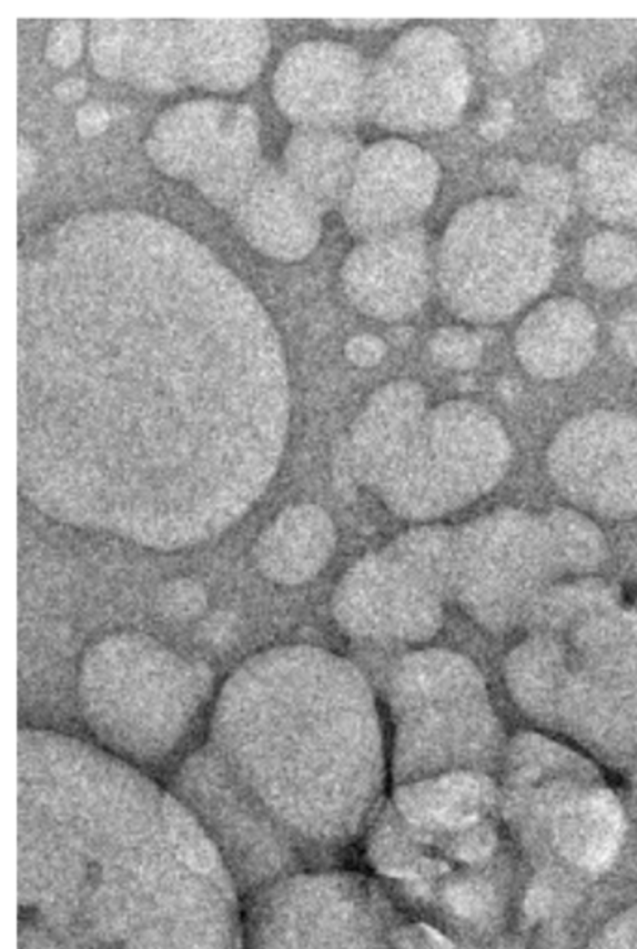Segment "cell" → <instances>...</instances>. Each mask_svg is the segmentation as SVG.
<instances>
[{
	"label": "cell",
	"mask_w": 637,
	"mask_h": 949,
	"mask_svg": "<svg viewBox=\"0 0 637 949\" xmlns=\"http://www.w3.org/2000/svg\"><path fill=\"white\" fill-rule=\"evenodd\" d=\"M438 184L440 168L430 154L406 140H381L359 157L342 204L344 221L363 239L415 228Z\"/></svg>",
	"instance_id": "obj_4"
},
{
	"label": "cell",
	"mask_w": 637,
	"mask_h": 949,
	"mask_svg": "<svg viewBox=\"0 0 637 949\" xmlns=\"http://www.w3.org/2000/svg\"><path fill=\"white\" fill-rule=\"evenodd\" d=\"M234 103L186 101L165 111L147 136L152 163L167 176L193 184L216 157L227 135Z\"/></svg>",
	"instance_id": "obj_9"
},
{
	"label": "cell",
	"mask_w": 637,
	"mask_h": 949,
	"mask_svg": "<svg viewBox=\"0 0 637 949\" xmlns=\"http://www.w3.org/2000/svg\"><path fill=\"white\" fill-rule=\"evenodd\" d=\"M470 85L460 42L443 28L419 26L402 34L370 69L367 115L393 131L445 129L462 115Z\"/></svg>",
	"instance_id": "obj_3"
},
{
	"label": "cell",
	"mask_w": 637,
	"mask_h": 949,
	"mask_svg": "<svg viewBox=\"0 0 637 949\" xmlns=\"http://www.w3.org/2000/svg\"><path fill=\"white\" fill-rule=\"evenodd\" d=\"M21 466L76 456L105 482L97 530L154 548L225 530L271 480L288 376L266 308L182 228L69 217L19 257ZM77 473V475H79Z\"/></svg>",
	"instance_id": "obj_1"
},
{
	"label": "cell",
	"mask_w": 637,
	"mask_h": 949,
	"mask_svg": "<svg viewBox=\"0 0 637 949\" xmlns=\"http://www.w3.org/2000/svg\"><path fill=\"white\" fill-rule=\"evenodd\" d=\"M207 638L214 640L216 643H225L228 640V636L234 631L232 624H228V617H214L211 619V622H207Z\"/></svg>",
	"instance_id": "obj_38"
},
{
	"label": "cell",
	"mask_w": 637,
	"mask_h": 949,
	"mask_svg": "<svg viewBox=\"0 0 637 949\" xmlns=\"http://www.w3.org/2000/svg\"><path fill=\"white\" fill-rule=\"evenodd\" d=\"M520 200L553 230L569 217L572 182L566 172L553 165H531L520 174Z\"/></svg>",
	"instance_id": "obj_19"
},
{
	"label": "cell",
	"mask_w": 637,
	"mask_h": 949,
	"mask_svg": "<svg viewBox=\"0 0 637 949\" xmlns=\"http://www.w3.org/2000/svg\"><path fill=\"white\" fill-rule=\"evenodd\" d=\"M387 351V346L381 338L374 337V335H358V337H351L348 342H346V348H344V354L346 358L358 367H363V368H370V367H376Z\"/></svg>",
	"instance_id": "obj_29"
},
{
	"label": "cell",
	"mask_w": 637,
	"mask_h": 949,
	"mask_svg": "<svg viewBox=\"0 0 637 949\" xmlns=\"http://www.w3.org/2000/svg\"><path fill=\"white\" fill-rule=\"evenodd\" d=\"M550 903H551V895L546 886H535L533 890H529V895L525 901L527 916L533 920L542 918L544 914H548V908L551 906Z\"/></svg>",
	"instance_id": "obj_34"
},
{
	"label": "cell",
	"mask_w": 637,
	"mask_h": 949,
	"mask_svg": "<svg viewBox=\"0 0 637 949\" xmlns=\"http://www.w3.org/2000/svg\"><path fill=\"white\" fill-rule=\"evenodd\" d=\"M186 79L217 92L249 86L269 49L262 21H180Z\"/></svg>",
	"instance_id": "obj_8"
},
{
	"label": "cell",
	"mask_w": 637,
	"mask_h": 949,
	"mask_svg": "<svg viewBox=\"0 0 637 949\" xmlns=\"http://www.w3.org/2000/svg\"><path fill=\"white\" fill-rule=\"evenodd\" d=\"M361 154L349 131L298 127L282 156V170L324 214L342 207Z\"/></svg>",
	"instance_id": "obj_11"
},
{
	"label": "cell",
	"mask_w": 637,
	"mask_h": 949,
	"mask_svg": "<svg viewBox=\"0 0 637 949\" xmlns=\"http://www.w3.org/2000/svg\"><path fill=\"white\" fill-rule=\"evenodd\" d=\"M411 335H413V331H411V329H408V328H399V329H395V331H393V335H391V337H393V340H395V342L402 344V342H408Z\"/></svg>",
	"instance_id": "obj_39"
},
{
	"label": "cell",
	"mask_w": 637,
	"mask_h": 949,
	"mask_svg": "<svg viewBox=\"0 0 637 949\" xmlns=\"http://www.w3.org/2000/svg\"><path fill=\"white\" fill-rule=\"evenodd\" d=\"M159 606L167 617L189 619L206 608V592L191 580H176L163 589Z\"/></svg>",
	"instance_id": "obj_24"
},
{
	"label": "cell",
	"mask_w": 637,
	"mask_h": 949,
	"mask_svg": "<svg viewBox=\"0 0 637 949\" xmlns=\"http://www.w3.org/2000/svg\"><path fill=\"white\" fill-rule=\"evenodd\" d=\"M553 228L514 198L468 204L440 245L438 277L452 312L475 322L509 318L551 283Z\"/></svg>",
	"instance_id": "obj_2"
},
{
	"label": "cell",
	"mask_w": 637,
	"mask_h": 949,
	"mask_svg": "<svg viewBox=\"0 0 637 949\" xmlns=\"http://www.w3.org/2000/svg\"><path fill=\"white\" fill-rule=\"evenodd\" d=\"M239 232L257 251L280 262L310 255L322 232V212L282 168L264 163L234 207Z\"/></svg>",
	"instance_id": "obj_7"
},
{
	"label": "cell",
	"mask_w": 637,
	"mask_h": 949,
	"mask_svg": "<svg viewBox=\"0 0 637 949\" xmlns=\"http://www.w3.org/2000/svg\"><path fill=\"white\" fill-rule=\"evenodd\" d=\"M576 189L589 214L602 221H637V157L615 145L587 148L576 170Z\"/></svg>",
	"instance_id": "obj_15"
},
{
	"label": "cell",
	"mask_w": 637,
	"mask_h": 949,
	"mask_svg": "<svg viewBox=\"0 0 637 949\" xmlns=\"http://www.w3.org/2000/svg\"><path fill=\"white\" fill-rule=\"evenodd\" d=\"M335 542L333 523L318 507L282 512L260 537V569L277 581L298 583L322 569Z\"/></svg>",
	"instance_id": "obj_12"
},
{
	"label": "cell",
	"mask_w": 637,
	"mask_h": 949,
	"mask_svg": "<svg viewBox=\"0 0 637 949\" xmlns=\"http://www.w3.org/2000/svg\"><path fill=\"white\" fill-rule=\"evenodd\" d=\"M637 945V904L621 914L602 931L587 949H635Z\"/></svg>",
	"instance_id": "obj_27"
},
{
	"label": "cell",
	"mask_w": 637,
	"mask_h": 949,
	"mask_svg": "<svg viewBox=\"0 0 637 949\" xmlns=\"http://www.w3.org/2000/svg\"><path fill=\"white\" fill-rule=\"evenodd\" d=\"M397 21H387V19H331L328 21L329 26H335V28H344V30H372V28H383V26H389L393 25Z\"/></svg>",
	"instance_id": "obj_36"
},
{
	"label": "cell",
	"mask_w": 637,
	"mask_h": 949,
	"mask_svg": "<svg viewBox=\"0 0 637 949\" xmlns=\"http://www.w3.org/2000/svg\"><path fill=\"white\" fill-rule=\"evenodd\" d=\"M624 835L622 810L610 793L569 803L555 821L561 853L576 865L600 873L615 860Z\"/></svg>",
	"instance_id": "obj_13"
},
{
	"label": "cell",
	"mask_w": 637,
	"mask_h": 949,
	"mask_svg": "<svg viewBox=\"0 0 637 949\" xmlns=\"http://www.w3.org/2000/svg\"><path fill=\"white\" fill-rule=\"evenodd\" d=\"M493 849L495 833L484 824H473L466 830H460V835L454 841V856L471 863L486 860Z\"/></svg>",
	"instance_id": "obj_28"
},
{
	"label": "cell",
	"mask_w": 637,
	"mask_h": 949,
	"mask_svg": "<svg viewBox=\"0 0 637 949\" xmlns=\"http://www.w3.org/2000/svg\"><path fill=\"white\" fill-rule=\"evenodd\" d=\"M512 126V105L509 101H495L491 107L484 115V120L480 124V133L490 138L498 140L501 138Z\"/></svg>",
	"instance_id": "obj_31"
},
{
	"label": "cell",
	"mask_w": 637,
	"mask_h": 949,
	"mask_svg": "<svg viewBox=\"0 0 637 949\" xmlns=\"http://www.w3.org/2000/svg\"><path fill=\"white\" fill-rule=\"evenodd\" d=\"M402 812L417 824L466 830L480 819L490 803L484 787L468 778L408 789L400 794Z\"/></svg>",
	"instance_id": "obj_17"
},
{
	"label": "cell",
	"mask_w": 637,
	"mask_h": 949,
	"mask_svg": "<svg viewBox=\"0 0 637 949\" xmlns=\"http://www.w3.org/2000/svg\"><path fill=\"white\" fill-rule=\"evenodd\" d=\"M109 122H111V116H109L107 109H105L101 103H96V101L86 103L85 107L79 109V113L76 116L77 131L83 136L101 135L105 129L109 127Z\"/></svg>",
	"instance_id": "obj_32"
},
{
	"label": "cell",
	"mask_w": 637,
	"mask_h": 949,
	"mask_svg": "<svg viewBox=\"0 0 637 949\" xmlns=\"http://www.w3.org/2000/svg\"><path fill=\"white\" fill-rule=\"evenodd\" d=\"M542 47V32L531 21H500L488 36L490 58L505 74H516L535 64Z\"/></svg>",
	"instance_id": "obj_20"
},
{
	"label": "cell",
	"mask_w": 637,
	"mask_h": 949,
	"mask_svg": "<svg viewBox=\"0 0 637 949\" xmlns=\"http://www.w3.org/2000/svg\"><path fill=\"white\" fill-rule=\"evenodd\" d=\"M447 903L454 914L466 920H479L486 916L493 904L491 890L479 881L456 883L447 890Z\"/></svg>",
	"instance_id": "obj_26"
},
{
	"label": "cell",
	"mask_w": 637,
	"mask_h": 949,
	"mask_svg": "<svg viewBox=\"0 0 637 949\" xmlns=\"http://www.w3.org/2000/svg\"><path fill=\"white\" fill-rule=\"evenodd\" d=\"M583 271L600 288H622L637 277V247L615 232H600L591 237L583 251Z\"/></svg>",
	"instance_id": "obj_18"
},
{
	"label": "cell",
	"mask_w": 637,
	"mask_h": 949,
	"mask_svg": "<svg viewBox=\"0 0 637 949\" xmlns=\"http://www.w3.org/2000/svg\"><path fill=\"white\" fill-rule=\"evenodd\" d=\"M596 344V324L576 299H551L531 312L516 335L523 365L541 376H562L581 368Z\"/></svg>",
	"instance_id": "obj_10"
},
{
	"label": "cell",
	"mask_w": 637,
	"mask_h": 949,
	"mask_svg": "<svg viewBox=\"0 0 637 949\" xmlns=\"http://www.w3.org/2000/svg\"><path fill=\"white\" fill-rule=\"evenodd\" d=\"M342 287L361 312L381 320L406 318L429 296L427 236L415 227L365 239L344 260Z\"/></svg>",
	"instance_id": "obj_6"
},
{
	"label": "cell",
	"mask_w": 637,
	"mask_h": 949,
	"mask_svg": "<svg viewBox=\"0 0 637 949\" xmlns=\"http://www.w3.org/2000/svg\"><path fill=\"white\" fill-rule=\"evenodd\" d=\"M613 342L619 354L637 361V307L624 310L613 328Z\"/></svg>",
	"instance_id": "obj_30"
},
{
	"label": "cell",
	"mask_w": 637,
	"mask_h": 949,
	"mask_svg": "<svg viewBox=\"0 0 637 949\" xmlns=\"http://www.w3.org/2000/svg\"><path fill=\"white\" fill-rule=\"evenodd\" d=\"M523 168H520L518 163H514L512 159H500L498 163H495L491 167V176L498 182H503V184H512V182H518L520 180V174H521Z\"/></svg>",
	"instance_id": "obj_37"
},
{
	"label": "cell",
	"mask_w": 637,
	"mask_h": 949,
	"mask_svg": "<svg viewBox=\"0 0 637 949\" xmlns=\"http://www.w3.org/2000/svg\"><path fill=\"white\" fill-rule=\"evenodd\" d=\"M260 124L247 105H236L223 143L198 176L195 187L214 206L232 209L249 191L262 168Z\"/></svg>",
	"instance_id": "obj_14"
},
{
	"label": "cell",
	"mask_w": 637,
	"mask_h": 949,
	"mask_svg": "<svg viewBox=\"0 0 637 949\" xmlns=\"http://www.w3.org/2000/svg\"><path fill=\"white\" fill-rule=\"evenodd\" d=\"M546 99L550 109L562 120H581L592 111V103L585 92L583 81L572 72L557 74L550 81Z\"/></svg>",
	"instance_id": "obj_22"
},
{
	"label": "cell",
	"mask_w": 637,
	"mask_h": 949,
	"mask_svg": "<svg viewBox=\"0 0 637 949\" xmlns=\"http://www.w3.org/2000/svg\"><path fill=\"white\" fill-rule=\"evenodd\" d=\"M131 26L133 21H94L90 26V58L99 76L126 79Z\"/></svg>",
	"instance_id": "obj_21"
},
{
	"label": "cell",
	"mask_w": 637,
	"mask_h": 949,
	"mask_svg": "<svg viewBox=\"0 0 637 949\" xmlns=\"http://www.w3.org/2000/svg\"><path fill=\"white\" fill-rule=\"evenodd\" d=\"M635 949H637V945H635Z\"/></svg>",
	"instance_id": "obj_40"
},
{
	"label": "cell",
	"mask_w": 637,
	"mask_h": 949,
	"mask_svg": "<svg viewBox=\"0 0 637 949\" xmlns=\"http://www.w3.org/2000/svg\"><path fill=\"white\" fill-rule=\"evenodd\" d=\"M38 152L21 136L17 145V191L21 197L30 189L34 176L38 172Z\"/></svg>",
	"instance_id": "obj_33"
},
{
	"label": "cell",
	"mask_w": 637,
	"mask_h": 949,
	"mask_svg": "<svg viewBox=\"0 0 637 949\" xmlns=\"http://www.w3.org/2000/svg\"><path fill=\"white\" fill-rule=\"evenodd\" d=\"M480 340L462 328L440 329L430 340V351L438 363L450 368L473 367L480 358Z\"/></svg>",
	"instance_id": "obj_23"
},
{
	"label": "cell",
	"mask_w": 637,
	"mask_h": 949,
	"mask_svg": "<svg viewBox=\"0 0 637 949\" xmlns=\"http://www.w3.org/2000/svg\"><path fill=\"white\" fill-rule=\"evenodd\" d=\"M126 79L156 92L176 90L187 81L180 21H133Z\"/></svg>",
	"instance_id": "obj_16"
},
{
	"label": "cell",
	"mask_w": 637,
	"mask_h": 949,
	"mask_svg": "<svg viewBox=\"0 0 637 949\" xmlns=\"http://www.w3.org/2000/svg\"><path fill=\"white\" fill-rule=\"evenodd\" d=\"M85 26L79 21L56 23L46 44V55L56 67H69L76 64L83 53Z\"/></svg>",
	"instance_id": "obj_25"
},
{
	"label": "cell",
	"mask_w": 637,
	"mask_h": 949,
	"mask_svg": "<svg viewBox=\"0 0 637 949\" xmlns=\"http://www.w3.org/2000/svg\"><path fill=\"white\" fill-rule=\"evenodd\" d=\"M370 67L348 45L307 42L282 56L273 96L299 127L342 129L369 109Z\"/></svg>",
	"instance_id": "obj_5"
},
{
	"label": "cell",
	"mask_w": 637,
	"mask_h": 949,
	"mask_svg": "<svg viewBox=\"0 0 637 949\" xmlns=\"http://www.w3.org/2000/svg\"><path fill=\"white\" fill-rule=\"evenodd\" d=\"M88 86L85 79H66L55 86V96L64 103H74L86 96Z\"/></svg>",
	"instance_id": "obj_35"
}]
</instances>
